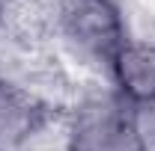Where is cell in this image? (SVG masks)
Here are the masks:
<instances>
[{"mask_svg":"<svg viewBox=\"0 0 155 151\" xmlns=\"http://www.w3.org/2000/svg\"><path fill=\"white\" fill-rule=\"evenodd\" d=\"M69 151H146V125L137 104L122 95L84 101L72 119Z\"/></svg>","mask_w":155,"mask_h":151,"instance_id":"obj_1","label":"cell"},{"mask_svg":"<svg viewBox=\"0 0 155 151\" xmlns=\"http://www.w3.org/2000/svg\"><path fill=\"white\" fill-rule=\"evenodd\" d=\"M60 24L66 39L93 59L114 62V57L128 45L116 0H66L60 9Z\"/></svg>","mask_w":155,"mask_h":151,"instance_id":"obj_2","label":"cell"},{"mask_svg":"<svg viewBox=\"0 0 155 151\" xmlns=\"http://www.w3.org/2000/svg\"><path fill=\"white\" fill-rule=\"evenodd\" d=\"M48 122L45 104L30 92L0 80V151L15 148Z\"/></svg>","mask_w":155,"mask_h":151,"instance_id":"obj_3","label":"cell"},{"mask_svg":"<svg viewBox=\"0 0 155 151\" xmlns=\"http://www.w3.org/2000/svg\"><path fill=\"white\" fill-rule=\"evenodd\" d=\"M119 95L137 107L155 104V48L152 45H125L110 62Z\"/></svg>","mask_w":155,"mask_h":151,"instance_id":"obj_4","label":"cell"}]
</instances>
